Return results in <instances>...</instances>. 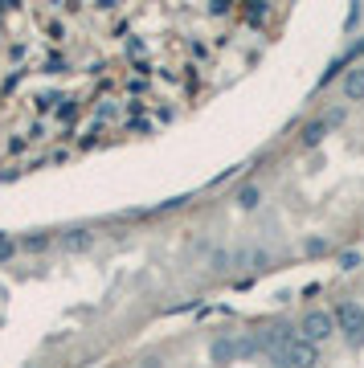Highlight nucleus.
<instances>
[{"label": "nucleus", "instance_id": "obj_1", "mask_svg": "<svg viewBox=\"0 0 364 368\" xmlns=\"http://www.w3.org/2000/svg\"><path fill=\"white\" fill-rule=\"evenodd\" d=\"M274 364L283 368H316L319 364V348L307 340H295L287 352H274Z\"/></svg>", "mask_w": 364, "mask_h": 368}, {"label": "nucleus", "instance_id": "obj_2", "mask_svg": "<svg viewBox=\"0 0 364 368\" xmlns=\"http://www.w3.org/2000/svg\"><path fill=\"white\" fill-rule=\"evenodd\" d=\"M299 332H303V340L307 343L328 340V336L336 332V315H332V311H307V319L299 323Z\"/></svg>", "mask_w": 364, "mask_h": 368}, {"label": "nucleus", "instance_id": "obj_3", "mask_svg": "<svg viewBox=\"0 0 364 368\" xmlns=\"http://www.w3.org/2000/svg\"><path fill=\"white\" fill-rule=\"evenodd\" d=\"M336 323H340V332H348V336L356 340L364 332V311L356 303H340V307H336Z\"/></svg>", "mask_w": 364, "mask_h": 368}, {"label": "nucleus", "instance_id": "obj_4", "mask_svg": "<svg viewBox=\"0 0 364 368\" xmlns=\"http://www.w3.org/2000/svg\"><path fill=\"white\" fill-rule=\"evenodd\" d=\"M209 356H213V364H229V360H242V356H245V343H242V340H213Z\"/></svg>", "mask_w": 364, "mask_h": 368}, {"label": "nucleus", "instance_id": "obj_5", "mask_svg": "<svg viewBox=\"0 0 364 368\" xmlns=\"http://www.w3.org/2000/svg\"><path fill=\"white\" fill-rule=\"evenodd\" d=\"M344 95L348 98H364V66H356V70L344 78Z\"/></svg>", "mask_w": 364, "mask_h": 368}, {"label": "nucleus", "instance_id": "obj_6", "mask_svg": "<svg viewBox=\"0 0 364 368\" xmlns=\"http://www.w3.org/2000/svg\"><path fill=\"white\" fill-rule=\"evenodd\" d=\"M90 238H95L90 229H70V233L62 238V250H86V245H90Z\"/></svg>", "mask_w": 364, "mask_h": 368}, {"label": "nucleus", "instance_id": "obj_7", "mask_svg": "<svg viewBox=\"0 0 364 368\" xmlns=\"http://www.w3.org/2000/svg\"><path fill=\"white\" fill-rule=\"evenodd\" d=\"M328 135V123H307V131H303V144L311 147V144H319Z\"/></svg>", "mask_w": 364, "mask_h": 368}, {"label": "nucleus", "instance_id": "obj_8", "mask_svg": "<svg viewBox=\"0 0 364 368\" xmlns=\"http://www.w3.org/2000/svg\"><path fill=\"white\" fill-rule=\"evenodd\" d=\"M258 200H262V196H258V189H242V193H238V205H242V209H254Z\"/></svg>", "mask_w": 364, "mask_h": 368}, {"label": "nucleus", "instance_id": "obj_9", "mask_svg": "<svg viewBox=\"0 0 364 368\" xmlns=\"http://www.w3.org/2000/svg\"><path fill=\"white\" fill-rule=\"evenodd\" d=\"M25 250H46V245H49V238H46V233H33V238H25Z\"/></svg>", "mask_w": 364, "mask_h": 368}, {"label": "nucleus", "instance_id": "obj_10", "mask_svg": "<svg viewBox=\"0 0 364 368\" xmlns=\"http://www.w3.org/2000/svg\"><path fill=\"white\" fill-rule=\"evenodd\" d=\"M340 266H344V270L360 266V254H356V250H348V254H340Z\"/></svg>", "mask_w": 364, "mask_h": 368}]
</instances>
